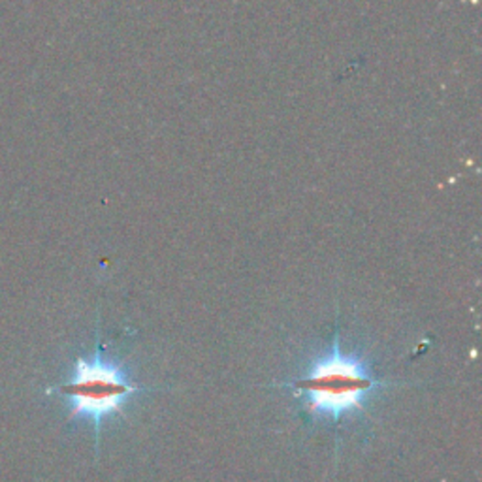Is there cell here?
Listing matches in <instances>:
<instances>
[{
	"mask_svg": "<svg viewBox=\"0 0 482 482\" xmlns=\"http://www.w3.org/2000/svg\"><path fill=\"white\" fill-rule=\"evenodd\" d=\"M392 384L377 380L362 362L345 357L339 347V334L336 332L330 355L313 364L305 377L284 387L295 389L296 396H304L309 409L316 414H327L339 423L343 414L360 411L366 398L377 387H392Z\"/></svg>",
	"mask_w": 482,
	"mask_h": 482,
	"instance_id": "cell-1",
	"label": "cell"
},
{
	"mask_svg": "<svg viewBox=\"0 0 482 482\" xmlns=\"http://www.w3.org/2000/svg\"><path fill=\"white\" fill-rule=\"evenodd\" d=\"M55 391L70 400V421L87 419L92 423L99 446L102 423L113 414H123L126 400L142 389L117 364L102 357V347L99 345L92 359L76 360L72 379Z\"/></svg>",
	"mask_w": 482,
	"mask_h": 482,
	"instance_id": "cell-2",
	"label": "cell"
}]
</instances>
